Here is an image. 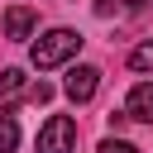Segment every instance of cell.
I'll list each match as a JSON object with an SVG mask.
<instances>
[{
  "label": "cell",
  "mask_w": 153,
  "mask_h": 153,
  "mask_svg": "<svg viewBox=\"0 0 153 153\" xmlns=\"http://www.w3.org/2000/svg\"><path fill=\"white\" fill-rule=\"evenodd\" d=\"M24 96H29L33 105H48V100H53V86H48V81H38V86H29Z\"/></svg>",
  "instance_id": "obj_10"
},
{
  "label": "cell",
  "mask_w": 153,
  "mask_h": 153,
  "mask_svg": "<svg viewBox=\"0 0 153 153\" xmlns=\"http://www.w3.org/2000/svg\"><path fill=\"white\" fill-rule=\"evenodd\" d=\"M76 48H81V33H76V29H48V33L29 48V57H33V67H38V72H53V67L72 62V57H76Z\"/></svg>",
  "instance_id": "obj_1"
},
{
  "label": "cell",
  "mask_w": 153,
  "mask_h": 153,
  "mask_svg": "<svg viewBox=\"0 0 153 153\" xmlns=\"http://www.w3.org/2000/svg\"><path fill=\"white\" fill-rule=\"evenodd\" d=\"M24 91H29V76H24L19 67H5V72H0V115H5Z\"/></svg>",
  "instance_id": "obj_6"
},
{
  "label": "cell",
  "mask_w": 153,
  "mask_h": 153,
  "mask_svg": "<svg viewBox=\"0 0 153 153\" xmlns=\"http://www.w3.org/2000/svg\"><path fill=\"white\" fill-rule=\"evenodd\" d=\"M96 153H139V148H134V143H124V139H105Z\"/></svg>",
  "instance_id": "obj_11"
},
{
  "label": "cell",
  "mask_w": 153,
  "mask_h": 153,
  "mask_svg": "<svg viewBox=\"0 0 153 153\" xmlns=\"http://www.w3.org/2000/svg\"><path fill=\"white\" fill-rule=\"evenodd\" d=\"M38 153H76V120L53 115L38 129Z\"/></svg>",
  "instance_id": "obj_2"
},
{
  "label": "cell",
  "mask_w": 153,
  "mask_h": 153,
  "mask_svg": "<svg viewBox=\"0 0 153 153\" xmlns=\"http://www.w3.org/2000/svg\"><path fill=\"white\" fill-rule=\"evenodd\" d=\"M129 67H134V72H153V38L139 43V48L129 53Z\"/></svg>",
  "instance_id": "obj_9"
},
{
  "label": "cell",
  "mask_w": 153,
  "mask_h": 153,
  "mask_svg": "<svg viewBox=\"0 0 153 153\" xmlns=\"http://www.w3.org/2000/svg\"><path fill=\"white\" fill-rule=\"evenodd\" d=\"M19 148V124L10 115H0V153H14Z\"/></svg>",
  "instance_id": "obj_8"
},
{
  "label": "cell",
  "mask_w": 153,
  "mask_h": 153,
  "mask_svg": "<svg viewBox=\"0 0 153 153\" xmlns=\"http://www.w3.org/2000/svg\"><path fill=\"white\" fill-rule=\"evenodd\" d=\"M62 91H67V100H76V105H86L96 91H100V67H72L67 72V81H62Z\"/></svg>",
  "instance_id": "obj_3"
},
{
  "label": "cell",
  "mask_w": 153,
  "mask_h": 153,
  "mask_svg": "<svg viewBox=\"0 0 153 153\" xmlns=\"http://www.w3.org/2000/svg\"><path fill=\"white\" fill-rule=\"evenodd\" d=\"M33 24H38V14H33L29 5H14V10L5 14V38H14V43H24V38L33 33Z\"/></svg>",
  "instance_id": "obj_5"
},
{
  "label": "cell",
  "mask_w": 153,
  "mask_h": 153,
  "mask_svg": "<svg viewBox=\"0 0 153 153\" xmlns=\"http://www.w3.org/2000/svg\"><path fill=\"white\" fill-rule=\"evenodd\" d=\"M139 10H143V0H100L96 5L100 19H110V14H139Z\"/></svg>",
  "instance_id": "obj_7"
},
{
  "label": "cell",
  "mask_w": 153,
  "mask_h": 153,
  "mask_svg": "<svg viewBox=\"0 0 153 153\" xmlns=\"http://www.w3.org/2000/svg\"><path fill=\"white\" fill-rule=\"evenodd\" d=\"M124 120H148L153 124V81H139L124 100Z\"/></svg>",
  "instance_id": "obj_4"
}]
</instances>
